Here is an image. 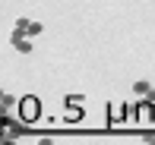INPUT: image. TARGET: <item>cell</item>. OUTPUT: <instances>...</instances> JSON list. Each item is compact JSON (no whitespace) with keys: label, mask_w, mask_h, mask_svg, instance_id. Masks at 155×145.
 Segmentation results:
<instances>
[{"label":"cell","mask_w":155,"mask_h":145,"mask_svg":"<svg viewBox=\"0 0 155 145\" xmlns=\"http://www.w3.org/2000/svg\"><path fill=\"white\" fill-rule=\"evenodd\" d=\"M108 120H111V129H120L124 123H130V107L127 104H108Z\"/></svg>","instance_id":"7a4b0ae2"},{"label":"cell","mask_w":155,"mask_h":145,"mask_svg":"<svg viewBox=\"0 0 155 145\" xmlns=\"http://www.w3.org/2000/svg\"><path fill=\"white\" fill-rule=\"evenodd\" d=\"M79 120H82V104L63 101V123H79Z\"/></svg>","instance_id":"3957f363"},{"label":"cell","mask_w":155,"mask_h":145,"mask_svg":"<svg viewBox=\"0 0 155 145\" xmlns=\"http://www.w3.org/2000/svg\"><path fill=\"white\" fill-rule=\"evenodd\" d=\"M149 92H152V85L146 79H136V82H133V95H136V98H146Z\"/></svg>","instance_id":"277c9868"},{"label":"cell","mask_w":155,"mask_h":145,"mask_svg":"<svg viewBox=\"0 0 155 145\" xmlns=\"http://www.w3.org/2000/svg\"><path fill=\"white\" fill-rule=\"evenodd\" d=\"M16 114L22 117L29 126H32V123H38V117H41V104H38V98H35V95H25V98H19Z\"/></svg>","instance_id":"6da1fadb"},{"label":"cell","mask_w":155,"mask_h":145,"mask_svg":"<svg viewBox=\"0 0 155 145\" xmlns=\"http://www.w3.org/2000/svg\"><path fill=\"white\" fill-rule=\"evenodd\" d=\"M0 101H3V104H0V107H3V110H13V107H19V101L13 98L10 92H3V98H0Z\"/></svg>","instance_id":"5b68a950"},{"label":"cell","mask_w":155,"mask_h":145,"mask_svg":"<svg viewBox=\"0 0 155 145\" xmlns=\"http://www.w3.org/2000/svg\"><path fill=\"white\" fill-rule=\"evenodd\" d=\"M41 29H45V25L32 19V22H29V32H25V35H29V38H35V35H41Z\"/></svg>","instance_id":"8992f818"},{"label":"cell","mask_w":155,"mask_h":145,"mask_svg":"<svg viewBox=\"0 0 155 145\" xmlns=\"http://www.w3.org/2000/svg\"><path fill=\"white\" fill-rule=\"evenodd\" d=\"M152 126H155V107H152Z\"/></svg>","instance_id":"52a82bcc"}]
</instances>
